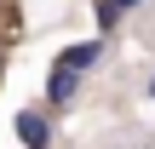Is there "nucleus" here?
<instances>
[{
    "mask_svg": "<svg viewBox=\"0 0 155 149\" xmlns=\"http://www.w3.org/2000/svg\"><path fill=\"white\" fill-rule=\"evenodd\" d=\"M52 109L46 103H23L17 115H12V132H17V144L23 149H52Z\"/></svg>",
    "mask_w": 155,
    "mask_h": 149,
    "instance_id": "f257e3e1",
    "label": "nucleus"
},
{
    "mask_svg": "<svg viewBox=\"0 0 155 149\" xmlns=\"http://www.w3.org/2000/svg\"><path fill=\"white\" fill-rule=\"evenodd\" d=\"M92 6H98V23H104V29H115V23H121L127 11H138L144 0H92Z\"/></svg>",
    "mask_w": 155,
    "mask_h": 149,
    "instance_id": "20e7f679",
    "label": "nucleus"
},
{
    "mask_svg": "<svg viewBox=\"0 0 155 149\" xmlns=\"http://www.w3.org/2000/svg\"><path fill=\"white\" fill-rule=\"evenodd\" d=\"M144 92H150V103H155V75H150V86H144Z\"/></svg>",
    "mask_w": 155,
    "mask_h": 149,
    "instance_id": "39448f33",
    "label": "nucleus"
},
{
    "mask_svg": "<svg viewBox=\"0 0 155 149\" xmlns=\"http://www.w3.org/2000/svg\"><path fill=\"white\" fill-rule=\"evenodd\" d=\"M40 103L52 109V115H63V109H75L81 103V75H69V69H46V92H40Z\"/></svg>",
    "mask_w": 155,
    "mask_h": 149,
    "instance_id": "7ed1b4c3",
    "label": "nucleus"
},
{
    "mask_svg": "<svg viewBox=\"0 0 155 149\" xmlns=\"http://www.w3.org/2000/svg\"><path fill=\"white\" fill-rule=\"evenodd\" d=\"M104 52H109V40H104V34H92V40H75V46H63V52H58V57H52V63H58V69H69V75H81V80H86V75H92V69H98V63H104Z\"/></svg>",
    "mask_w": 155,
    "mask_h": 149,
    "instance_id": "f03ea898",
    "label": "nucleus"
}]
</instances>
